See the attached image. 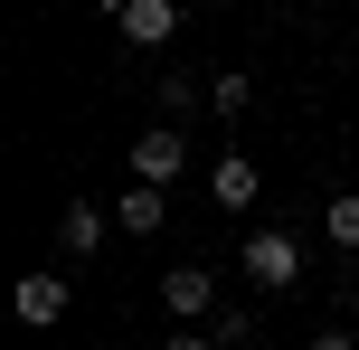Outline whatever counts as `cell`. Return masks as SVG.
I'll return each instance as SVG.
<instances>
[{
	"mask_svg": "<svg viewBox=\"0 0 359 350\" xmlns=\"http://www.w3.org/2000/svg\"><path fill=\"white\" fill-rule=\"evenodd\" d=\"M246 284L293 294V284H303V237H284V227H255V237H246Z\"/></svg>",
	"mask_w": 359,
	"mask_h": 350,
	"instance_id": "6da1fadb",
	"label": "cell"
},
{
	"mask_svg": "<svg viewBox=\"0 0 359 350\" xmlns=\"http://www.w3.org/2000/svg\"><path fill=\"white\" fill-rule=\"evenodd\" d=\"M180 170H189V133L180 123H151V133H133V180H180Z\"/></svg>",
	"mask_w": 359,
	"mask_h": 350,
	"instance_id": "7a4b0ae2",
	"label": "cell"
},
{
	"mask_svg": "<svg viewBox=\"0 0 359 350\" xmlns=\"http://www.w3.org/2000/svg\"><path fill=\"white\" fill-rule=\"evenodd\" d=\"M67 275H19V294H10V313H19V332H57L67 322Z\"/></svg>",
	"mask_w": 359,
	"mask_h": 350,
	"instance_id": "3957f363",
	"label": "cell"
},
{
	"mask_svg": "<svg viewBox=\"0 0 359 350\" xmlns=\"http://www.w3.org/2000/svg\"><path fill=\"white\" fill-rule=\"evenodd\" d=\"M161 313L170 322H208L217 313V275H208V265H170V275H161Z\"/></svg>",
	"mask_w": 359,
	"mask_h": 350,
	"instance_id": "277c9868",
	"label": "cell"
},
{
	"mask_svg": "<svg viewBox=\"0 0 359 350\" xmlns=\"http://www.w3.org/2000/svg\"><path fill=\"white\" fill-rule=\"evenodd\" d=\"M255 189H265V170H255L246 152H217V161H208V199L227 208V218H246V208H255Z\"/></svg>",
	"mask_w": 359,
	"mask_h": 350,
	"instance_id": "5b68a950",
	"label": "cell"
},
{
	"mask_svg": "<svg viewBox=\"0 0 359 350\" xmlns=\"http://www.w3.org/2000/svg\"><path fill=\"white\" fill-rule=\"evenodd\" d=\"M114 29H123V48H170L180 38V0H133Z\"/></svg>",
	"mask_w": 359,
	"mask_h": 350,
	"instance_id": "8992f818",
	"label": "cell"
},
{
	"mask_svg": "<svg viewBox=\"0 0 359 350\" xmlns=\"http://www.w3.org/2000/svg\"><path fill=\"white\" fill-rule=\"evenodd\" d=\"M161 218H170V189H161V180H123V199H114V227H133V237H151Z\"/></svg>",
	"mask_w": 359,
	"mask_h": 350,
	"instance_id": "52a82bcc",
	"label": "cell"
},
{
	"mask_svg": "<svg viewBox=\"0 0 359 350\" xmlns=\"http://www.w3.org/2000/svg\"><path fill=\"white\" fill-rule=\"evenodd\" d=\"M114 237V218L95 199H67V218H57V246H67V256H95V246Z\"/></svg>",
	"mask_w": 359,
	"mask_h": 350,
	"instance_id": "ba28073f",
	"label": "cell"
},
{
	"mask_svg": "<svg viewBox=\"0 0 359 350\" xmlns=\"http://www.w3.org/2000/svg\"><path fill=\"white\" fill-rule=\"evenodd\" d=\"M322 237L341 246V256H359V189H341V199L322 208Z\"/></svg>",
	"mask_w": 359,
	"mask_h": 350,
	"instance_id": "9c48e42d",
	"label": "cell"
},
{
	"mask_svg": "<svg viewBox=\"0 0 359 350\" xmlns=\"http://www.w3.org/2000/svg\"><path fill=\"white\" fill-rule=\"evenodd\" d=\"M208 105H217V114H246L255 86H246V76H208Z\"/></svg>",
	"mask_w": 359,
	"mask_h": 350,
	"instance_id": "30bf717a",
	"label": "cell"
},
{
	"mask_svg": "<svg viewBox=\"0 0 359 350\" xmlns=\"http://www.w3.org/2000/svg\"><path fill=\"white\" fill-rule=\"evenodd\" d=\"M161 105H170V123H180V114H198V86H189V76H161Z\"/></svg>",
	"mask_w": 359,
	"mask_h": 350,
	"instance_id": "8fae6325",
	"label": "cell"
},
{
	"mask_svg": "<svg viewBox=\"0 0 359 350\" xmlns=\"http://www.w3.org/2000/svg\"><path fill=\"white\" fill-rule=\"evenodd\" d=\"M161 350H217V332H198V322H180V332H170Z\"/></svg>",
	"mask_w": 359,
	"mask_h": 350,
	"instance_id": "7c38bea8",
	"label": "cell"
},
{
	"mask_svg": "<svg viewBox=\"0 0 359 350\" xmlns=\"http://www.w3.org/2000/svg\"><path fill=\"white\" fill-rule=\"evenodd\" d=\"M303 350H359V341H350V332H312Z\"/></svg>",
	"mask_w": 359,
	"mask_h": 350,
	"instance_id": "4fadbf2b",
	"label": "cell"
},
{
	"mask_svg": "<svg viewBox=\"0 0 359 350\" xmlns=\"http://www.w3.org/2000/svg\"><path fill=\"white\" fill-rule=\"evenodd\" d=\"M95 10H104V19H123V10H133V0H95Z\"/></svg>",
	"mask_w": 359,
	"mask_h": 350,
	"instance_id": "5bb4252c",
	"label": "cell"
}]
</instances>
